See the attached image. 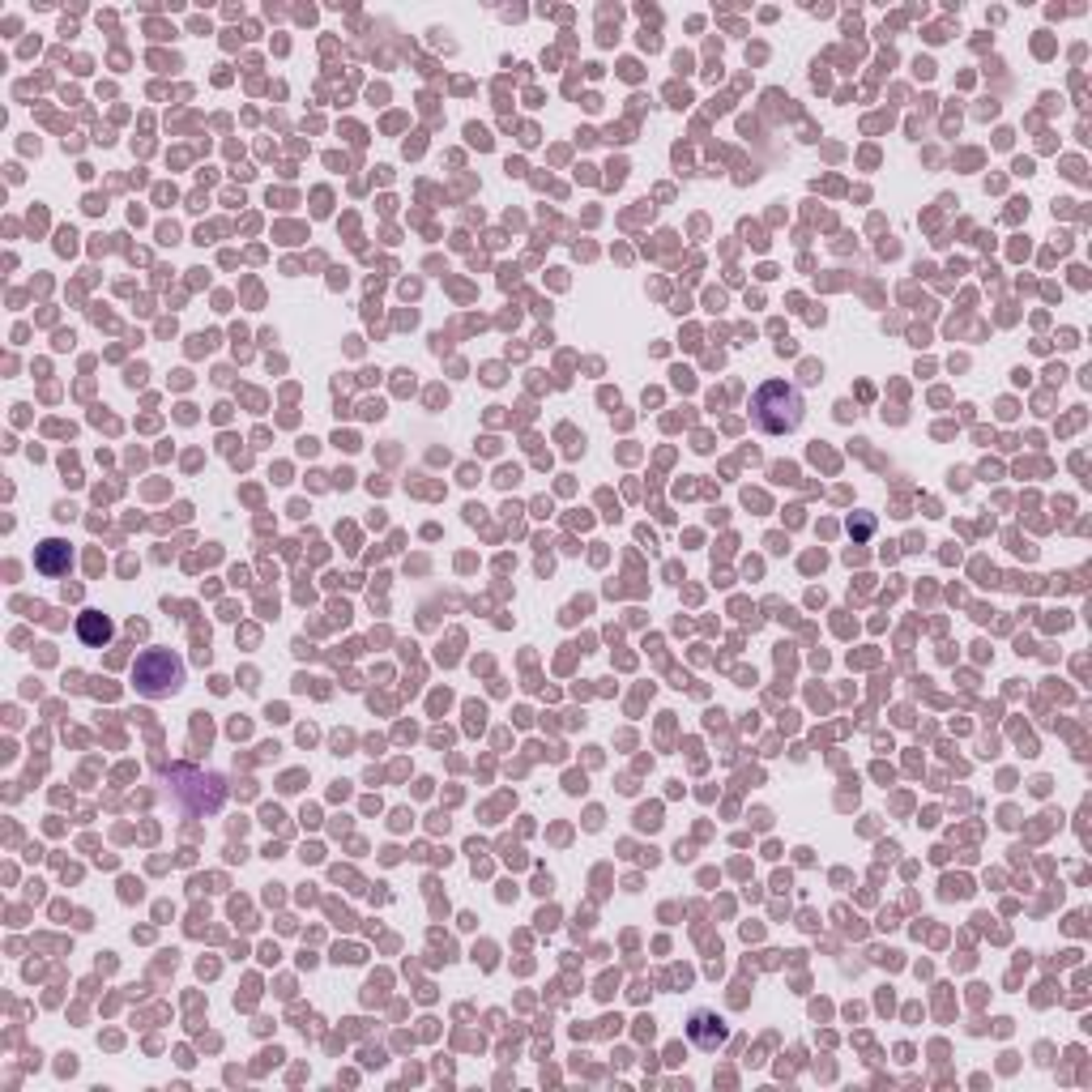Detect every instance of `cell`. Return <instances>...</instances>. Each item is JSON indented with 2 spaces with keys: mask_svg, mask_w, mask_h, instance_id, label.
Wrapping results in <instances>:
<instances>
[{
  "mask_svg": "<svg viewBox=\"0 0 1092 1092\" xmlns=\"http://www.w3.org/2000/svg\"><path fill=\"white\" fill-rule=\"evenodd\" d=\"M751 418H756L759 431L786 435L803 423V398H798V389L786 384V380H769V384L756 393V401H751Z\"/></svg>",
  "mask_w": 1092,
  "mask_h": 1092,
  "instance_id": "6da1fadb",
  "label": "cell"
},
{
  "mask_svg": "<svg viewBox=\"0 0 1092 1092\" xmlns=\"http://www.w3.org/2000/svg\"><path fill=\"white\" fill-rule=\"evenodd\" d=\"M179 683H184V666H179V658H171V653H146V658L137 662V687L149 695V700H163V695L179 692Z\"/></svg>",
  "mask_w": 1092,
  "mask_h": 1092,
  "instance_id": "7a4b0ae2",
  "label": "cell"
},
{
  "mask_svg": "<svg viewBox=\"0 0 1092 1092\" xmlns=\"http://www.w3.org/2000/svg\"><path fill=\"white\" fill-rule=\"evenodd\" d=\"M69 564H73V555H69V542H60V538H47L43 546H39V555H35V568L43 576H65Z\"/></svg>",
  "mask_w": 1092,
  "mask_h": 1092,
  "instance_id": "3957f363",
  "label": "cell"
},
{
  "mask_svg": "<svg viewBox=\"0 0 1092 1092\" xmlns=\"http://www.w3.org/2000/svg\"><path fill=\"white\" fill-rule=\"evenodd\" d=\"M692 1037H695V1046L717 1050L725 1041V1024L717 1016H709V1011H695V1016H692Z\"/></svg>",
  "mask_w": 1092,
  "mask_h": 1092,
  "instance_id": "277c9868",
  "label": "cell"
},
{
  "mask_svg": "<svg viewBox=\"0 0 1092 1092\" xmlns=\"http://www.w3.org/2000/svg\"><path fill=\"white\" fill-rule=\"evenodd\" d=\"M77 632H82V640H86V645H107L116 628H112V619H107V615L90 611V615H82V623H77Z\"/></svg>",
  "mask_w": 1092,
  "mask_h": 1092,
  "instance_id": "5b68a950",
  "label": "cell"
}]
</instances>
